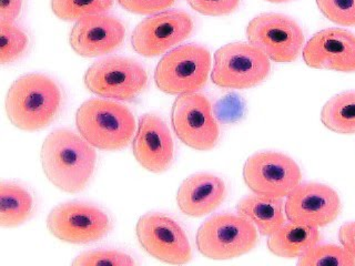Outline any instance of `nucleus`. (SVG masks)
Wrapping results in <instances>:
<instances>
[{
    "mask_svg": "<svg viewBox=\"0 0 355 266\" xmlns=\"http://www.w3.org/2000/svg\"><path fill=\"white\" fill-rule=\"evenodd\" d=\"M338 241L355 260V221L347 222L338 230Z\"/></svg>",
    "mask_w": 355,
    "mask_h": 266,
    "instance_id": "obj_31",
    "label": "nucleus"
},
{
    "mask_svg": "<svg viewBox=\"0 0 355 266\" xmlns=\"http://www.w3.org/2000/svg\"><path fill=\"white\" fill-rule=\"evenodd\" d=\"M24 9V0H0V20L15 22Z\"/></svg>",
    "mask_w": 355,
    "mask_h": 266,
    "instance_id": "obj_30",
    "label": "nucleus"
},
{
    "mask_svg": "<svg viewBox=\"0 0 355 266\" xmlns=\"http://www.w3.org/2000/svg\"><path fill=\"white\" fill-rule=\"evenodd\" d=\"M320 12L341 27H355V0H315Z\"/></svg>",
    "mask_w": 355,
    "mask_h": 266,
    "instance_id": "obj_27",
    "label": "nucleus"
},
{
    "mask_svg": "<svg viewBox=\"0 0 355 266\" xmlns=\"http://www.w3.org/2000/svg\"><path fill=\"white\" fill-rule=\"evenodd\" d=\"M312 69L354 73L355 35L344 28H327L309 39L302 50Z\"/></svg>",
    "mask_w": 355,
    "mask_h": 266,
    "instance_id": "obj_16",
    "label": "nucleus"
},
{
    "mask_svg": "<svg viewBox=\"0 0 355 266\" xmlns=\"http://www.w3.org/2000/svg\"><path fill=\"white\" fill-rule=\"evenodd\" d=\"M320 241L321 233L319 227L288 221L269 236L266 247L277 258L292 260L301 258Z\"/></svg>",
    "mask_w": 355,
    "mask_h": 266,
    "instance_id": "obj_20",
    "label": "nucleus"
},
{
    "mask_svg": "<svg viewBox=\"0 0 355 266\" xmlns=\"http://www.w3.org/2000/svg\"><path fill=\"white\" fill-rule=\"evenodd\" d=\"M47 227L59 241L90 244L108 236L112 224L107 212L97 205L71 201L61 203L50 211Z\"/></svg>",
    "mask_w": 355,
    "mask_h": 266,
    "instance_id": "obj_10",
    "label": "nucleus"
},
{
    "mask_svg": "<svg viewBox=\"0 0 355 266\" xmlns=\"http://www.w3.org/2000/svg\"><path fill=\"white\" fill-rule=\"evenodd\" d=\"M92 94L116 101H132L146 91L149 75L144 64L123 55H109L96 61L83 75Z\"/></svg>",
    "mask_w": 355,
    "mask_h": 266,
    "instance_id": "obj_6",
    "label": "nucleus"
},
{
    "mask_svg": "<svg viewBox=\"0 0 355 266\" xmlns=\"http://www.w3.org/2000/svg\"><path fill=\"white\" fill-rule=\"evenodd\" d=\"M243 181L252 193L284 199L302 182L299 164L284 153L261 151L245 161Z\"/></svg>",
    "mask_w": 355,
    "mask_h": 266,
    "instance_id": "obj_13",
    "label": "nucleus"
},
{
    "mask_svg": "<svg viewBox=\"0 0 355 266\" xmlns=\"http://www.w3.org/2000/svg\"><path fill=\"white\" fill-rule=\"evenodd\" d=\"M321 122L338 134H355V90H347L327 100L321 110Z\"/></svg>",
    "mask_w": 355,
    "mask_h": 266,
    "instance_id": "obj_22",
    "label": "nucleus"
},
{
    "mask_svg": "<svg viewBox=\"0 0 355 266\" xmlns=\"http://www.w3.org/2000/svg\"><path fill=\"white\" fill-rule=\"evenodd\" d=\"M71 264L73 266H133L138 263L131 255L118 249H92L78 255Z\"/></svg>",
    "mask_w": 355,
    "mask_h": 266,
    "instance_id": "obj_26",
    "label": "nucleus"
},
{
    "mask_svg": "<svg viewBox=\"0 0 355 266\" xmlns=\"http://www.w3.org/2000/svg\"><path fill=\"white\" fill-rule=\"evenodd\" d=\"M297 265L355 266V260L342 245L319 242L299 258Z\"/></svg>",
    "mask_w": 355,
    "mask_h": 266,
    "instance_id": "obj_25",
    "label": "nucleus"
},
{
    "mask_svg": "<svg viewBox=\"0 0 355 266\" xmlns=\"http://www.w3.org/2000/svg\"><path fill=\"white\" fill-rule=\"evenodd\" d=\"M212 70L208 48L203 44H186L164 53L155 66V86L170 96L194 94L205 88Z\"/></svg>",
    "mask_w": 355,
    "mask_h": 266,
    "instance_id": "obj_4",
    "label": "nucleus"
},
{
    "mask_svg": "<svg viewBox=\"0 0 355 266\" xmlns=\"http://www.w3.org/2000/svg\"><path fill=\"white\" fill-rule=\"evenodd\" d=\"M122 9L135 15L151 16L168 10L177 0H116Z\"/></svg>",
    "mask_w": 355,
    "mask_h": 266,
    "instance_id": "obj_29",
    "label": "nucleus"
},
{
    "mask_svg": "<svg viewBox=\"0 0 355 266\" xmlns=\"http://www.w3.org/2000/svg\"><path fill=\"white\" fill-rule=\"evenodd\" d=\"M259 243V231L240 214H214L198 229L196 245L200 254L214 260H233L248 254Z\"/></svg>",
    "mask_w": 355,
    "mask_h": 266,
    "instance_id": "obj_5",
    "label": "nucleus"
},
{
    "mask_svg": "<svg viewBox=\"0 0 355 266\" xmlns=\"http://www.w3.org/2000/svg\"><path fill=\"white\" fill-rule=\"evenodd\" d=\"M248 42L277 64H291L302 53L304 33L299 22L279 12H263L250 20Z\"/></svg>",
    "mask_w": 355,
    "mask_h": 266,
    "instance_id": "obj_8",
    "label": "nucleus"
},
{
    "mask_svg": "<svg viewBox=\"0 0 355 266\" xmlns=\"http://www.w3.org/2000/svg\"><path fill=\"white\" fill-rule=\"evenodd\" d=\"M136 234L144 252L160 262L183 265L193 258L186 231L166 214L160 212L144 214L137 222Z\"/></svg>",
    "mask_w": 355,
    "mask_h": 266,
    "instance_id": "obj_12",
    "label": "nucleus"
},
{
    "mask_svg": "<svg viewBox=\"0 0 355 266\" xmlns=\"http://www.w3.org/2000/svg\"><path fill=\"white\" fill-rule=\"evenodd\" d=\"M127 37L125 22L107 14L90 15L76 21L69 33V44L83 58H98L121 48Z\"/></svg>",
    "mask_w": 355,
    "mask_h": 266,
    "instance_id": "obj_14",
    "label": "nucleus"
},
{
    "mask_svg": "<svg viewBox=\"0 0 355 266\" xmlns=\"http://www.w3.org/2000/svg\"><path fill=\"white\" fill-rule=\"evenodd\" d=\"M31 39L20 26L15 22L0 20V62L15 64L28 53Z\"/></svg>",
    "mask_w": 355,
    "mask_h": 266,
    "instance_id": "obj_23",
    "label": "nucleus"
},
{
    "mask_svg": "<svg viewBox=\"0 0 355 266\" xmlns=\"http://www.w3.org/2000/svg\"><path fill=\"white\" fill-rule=\"evenodd\" d=\"M172 130L183 144L196 151H211L220 140V125L212 103L200 92L178 96L171 108Z\"/></svg>",
    "mask_w": 355,
    "mask_h": 266,
    "instance_id": "obj_9",
    "label": "nucleus"
},
{
    "mask_svg": "<svg viewBox=\"0 0 355 266\" xmlns=\"http://www.w3.org/2000/svg\"><path fill=\"white\" fill-rule=\"evenodd\" d=\"M137 122L123 103L105 98L87 100L76 112V127L87 142L101 151H119L132 142Z\"/></svg>",
    "mask_w": 355,
    "mask_h": 266,
    "instance_id": "obj_3",
    "label": "nucleus"
},
{
    "mask_svg": "<svg viewBox=\"0 0 355 266\" xmlns=\"http://www.w3.org/2000/svg\"><path fill=\"white\" fill-rule=\"evenodd\" d=\"M227 195V184L219 175L196 173L187 177L178 188V208L184 215L202 218L219 209Z\"/></svg>",
    "mask_w": 355,
    "mask_h": 266,
    "instance_id": "obj_18",
    "label": "nucleus"
},
{
    "mask_svg": "<svg viewBox=\"0 0 355 266\" xmlns=\"http://www.w3.org/2000/svg\"><path fill=\"white\" fill-rule=\"evenodd\" d=\"M192 10L209 17L229 16L238 10L241 0H186Z\"/></svg>",
    "mask_w": 355,
    "mask_h": 266,
    "instance_id": "obj_28",
    "label": "nucleus"
},
{
    "mask_svg": "<svg viewBox=\"0 0 355 266\" xmlns=\"http://www.w3.org/2000/svg\"><path fill=\"white\" fill-rule=\"evenodd\" d=\"M264 1H268V3H284L291 1V0H264Z\"/></svg>",
    "mask_w": 355,
    "mask_h": 266,
    "instance_id": "obj_32",
    "label": "nucleus"
},
{
    "mask_svg": "<svg viewBox=\"0 0 355 266\" xmlns=\"http://www.w3.org/2000/svg\"><path fill=\"white\" fill-rule=\"evenodd\" d=\"M341 197L331 186L318 182L300 183L286 197L288 221L316 227L332 224L341 214Z\"/></svg>",
    "mask_w": 355,
    "mask_h": 266,
    "instance_id": "obj_15",
    "label": "nucleus"
},
{
    "mask_svg": "<svg viewBox=\"0 0 355 266\" xmlns=\"http://www.w3.org/2000/svg\"><path fill=\"white\" fill-rule=\"evenodd\" d=\"M114 0H51L50 7L58 19L77 21L90 15L107 14Z\"/></svg>",
    "mask_w": 355,
    "mask_h": 266,
    "instance_id": "obj_24",
    "label": "nucleus"
},
{
    "mask_svg": "<svg viewBox=\"0 0 355 266\" xmlns=\"http://www.w3.org/2000/svg\"><path fill=\"white\" fill-rule=\"evenodd\" d=\"M271 73V60L250 42H231L216 50L211 81L227 90H248L259 86Z\"/></svg>",
    "mask_w": 355,
    "mask_h": 266,
    "instance_id": "obj_7",
    "label": "nucleus"
},
{
    "mask_svg": "<svg viewBox=\"0 0 355 266\" xmlns=\"http://www.w3.org/2000/svg\"><path fill=\"white\" fill-rule=\"evenodd\" d=\"M64 107L60 85L49 76L31 72L21 76L9 87L6 114L11 125L27 132L49 127Z\"/></svg>",
    "mask_w": 355,
    "mask_h": 266,
    "instance_id": "obj_2",
    "label": "nucleus"
},
{
    "mask_svg": "<svg viewBox=\"0 0 355 266\" xmlns=\"http://www.w3.org/2000/svg\"><path fill=\"white\" fill-rule=\"evenodd\" d=\"M236 213L251 222L261 236H270L286 222V201L260 194H249L236 204Z\"/></svg>",
    "mask_w": 355,
    "mask_h": 266,
    "instance_id": "obj_19",
    "label": "nucleus"
},
{
    "mask_svg": "<svg viewBox=\"0 0 355 266\" xmlns=\"http://www.w3.org/2000/svg\"><path fill=\"white\" fill-rule=\"evenodd\" d=\"M132 153L147 171L162 173L170 169L175 160V142L169 127L160 116L144 114L139 118Z\"/></svg>",
    "mask_w": 355,
    "mask_h": 266,
    "instance_id": "obj_17",
    "label": "nucleus"
},
{
    "mask_svg": "<svg viewBox=\"0 0 355 266\" xmlns=\"http://www.w3.org/2000/svg\"><path fill=\"white\" fill-rule=\"evenodd\" d=\"M35 210L33 194L16 182L0 184V225L17 227L31 219Z\"/></svg>",
    "mask_w": 355,
    "mask_h": 266,
    "instance_id": "obj_21",
    "label": "nucleus"
},
{
    "mask_svg": "<svg viewBox=\"0 0 355 266\" xmlns=\"http://www.w3.org/2000/svg\"><path fill=\"white\" fill-rule=\"evenodd\" d=\"M193 31L191 15L181 9H168L139 22L131 35V47L139 55L153 58L186 42Z\"/></svg>",
    "mask_w": 355,
    "mask_h": 266,
    "instance_id": "obj_11",
    "label": "nucleus"
},
{
    "mask_svg": "<svg viewBox=\"0 0 355 266\" xmlns=\"http://www.w3.org/2000/svg\"><path fill=\"white\" fill-rule=\"evenodd\" d=\"M42 170L49 182L66 193L83 192L97 168L96 148L80 133L55 129L44 139L40 151Z\"/></svg>",
    "mask_w": 355,
    "mask_h": 266,
    "instance_id": "obj_1",
    "label": "nucleus"
}]
</instances>
